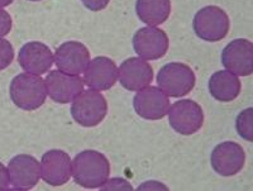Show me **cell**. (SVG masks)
<instances>
[{"label": "cell", "instance_id": "e0dca14e", "mask_svg": "<svg viewBox=\"0 0 253 191\" xmlns=\"http://www.w3.org/2000/svg\"><path fill=\"white\" fill-rule=\"evenodd\" d=\"M84 73V82L90 89L99 91L112 89L118 78V67L113 60L105 56L91 60Z\"/></svg>", "mask_w": 253, "mask_h": 191}, {"label": "cell", "instance_id": "603a6c76", "mask_svg": "<svg viewBox=\"0 0 253 191\" xmlns=\"http://www.w3.org/2000/svg\"><path fill=\"white\" fill-rule=\"evenodd\" d=\"M12 27L13 21L10 14L0 8V37H4V36L8 35L12 31Z\"/></svg>", "mask_w": 253, "mask_h": 191}, {"label": "cell", "instance_id": "484cf974", "mask_svg": "<svg viewBox=\"0 0 253 191\" xmlns=\"http://www.w3.org/2000/svg\"><path fill=\"white\" fill-rule=\"evenodd\" d=\"M150 189H164V190H167V188L165 185H162V184L157 183V181H147V183H144L143 185H141L138 188V190H150Z\"/></svg>", "mask_w": 253, "mask_h": 191}, {"label": "cell", "instance_id": "ffe728a7", "mask_svg": "<svg viewBox=\"0 0 253 191\" xmlns=\"http://www.w3.org/2000/svg\"><path fill=\"white\" fill-rule=\"evenodd\" d=\"M236 129L239 137L248 142L253 141V109L247 108L242 110L236 120Z\"/></svg>", "mask_w": 253, "mask_h": 191}, {"label": "cell", "instance_id": "cb8c5ba5", "mask_svg": "<svg viewBox=\"0 0 253 191\" xmlns=\"http://www.w3.org/2000/svg\"><path fill=\"white\" fill-rule=\"evenodd\" d=\"M110 0H81L85 8H87L91 12H101L109 4Z\"/></svg>", "mask_w": 253, "mask_h": 191}, {"label": "cell", "instance_id": "d6986e66", "mask_svg": "<svg viewBox=\"0 0 253 191\" xmlns=\"http://www.w3.org/2000/svg\"><path fill=\"white\" fill-rule=\"evenodd\" d=\"M135 12L143 23L150 27L160 26L171 14V0H137Z\"/></svg>", "mask_w": 253, "mask_h": 191}, {"label": "cell", "instance_id": "4fadbf2b", "mask_svg": "<svg viewBox=\"0 0 253 191\" xmlns=\"http://www.w3.org/2000/svg\"><path fill=\"white\" fill-rule=\"evenodd\" d=\"M221 64L234 75L250 76L253 73L252 42L243 38L230 42L221 52Z\"/></svg>", "mask_w": 253, "mask_h": 191}, {"label": "cell", "instance_id": "9a60e30c", "mask_svg": "<svg viewBox=\"0 0 253 191\" xmlns=\"http://www.w3.org/2000/svg\"><path fill=\"white\" fill-rule=\"evenodd\" d=\"M118 76L122 87L129 91H139L152 82L153 69L143 58L130 57L121 64Z\"/></svg>", "mask_w": 253, "mask_h": 191}, {"label": "cell", "instance_id": "5b68a950", "mask_svg": "<svg viewBox=\"0 0 253 191\" xmlns=\"http://www.w3.org/2000/svg\"><path fill=\"white\" fill-rule=\"evenodd\" d=\"M196 77L193 69L182 62H171L160 69L157 85L166 95L181 98L193 91Z\"/></svg>", "mask_w": 253, "mask_h": 191}, {"label": "cell", "instance_id": "8992f818", "mask_svg": "<svg viewBox=\"0 0 253 191\" xmlns=\"http://www.w3.org/2000/svg\"><path fill=\"white\" fill-rule=\"evenodd\" d=\"M167 115L172 129L182 136L196 133L204 123L202 107L190 99H182L173 103L167 112Z\"/></svg>", "mask_w": 253, "mask_h": 191}, {"label": "cell", "instance_id": "ac0fdd59", "mask_svg": "<svg viewBox=\"0 0 253 191\" xmlns=\"http://www.w3.org/2000/svg\"><path fill=\"white\" fill-rule=\"evenodd\" d=\"M241 87V81L237 75L225 70L214 73L208 82L210 95L221 103L233 102L234 99L238 98Z\"/></svg>", "mask_w": 253, "mask_h": 191}, {"label": "cell", "instance_id": "9c48e42d", "mask_svg": "<svg viewBox=\"0 0 253 191\" xmlns=\"http://www.w3.org/2000/svg\"><path fill=\"white\" fill-rule=\"evenodd\" d=\"M47 94L58 104L71 103L84 91V80L78 75H70L60 70H52L46 76Z\"/></svg>", "mask_w": 253, "mask_h": 191}, {"label": "cell", "instance_id": "83f0119b", "mask_svg": "<svg viewBox=\"0 0 253 191\" xmlns=\"http://www.w3.org/2000/svg\"><path fill=\"white\" fill-rule=\"evenodd\" d=\"M28 1H41V0H28Z\"/></svg>", "mask_w": 253, "mask_h": 191}, {"label": "cell", "instance_id": "4316f807", "mask_svg": "<svg viewBox=\"0 0 253 191\" xmlns=\"http://www.w3.org/2000/svg\"><path fill=\"white\" fill-rule=\"evenodd\" d=\"M14 0H0V8H5V6L10 5Z\"/></svg>", "mask_w": 253, "mask_h": 191}, {"label": "cell", "instance_id": "5bb4252c", "mask_svg": "<svg viewBox=\"0 0 253 191\" xmlns=\"http://www.w3.org/2000/svg\"><path fill=\"white\" fill-rule=\"evenodd\" d=\"M90 62V52L86 46L76 41L65 42L55 52V64L62 73L80 75Z\"/></svg>", "mask_w": 253, "mask_h": 191}, {"label": "cell", "instance_id": "7c38bea8", "mask_svg": "<svg viewBox=\"0 0 253 191\" xmlns=\"http://www.w3.org/2000/svg\"><path fill=\"white\" fill-rule=\"evenodd\" d=\"M41 177L51 186H62L72 174L69 154L62 150H49L41 159Z\"/></svg>", "mask_w": 253, "mask_h": 191}, {"label": "cell", "instance_id": "d4e9b609", "mask_svg": "<svg viewBox=\"0 0 253 191\" xmlns=\"http://www.w3.org/2000/svg\"><path fill=\"white\" fill-rule=\"evenodd\" d=\"M9 176L8 170L3 163H0V190H8L9 189Z\"/></svg>", "mask_w": 253, "mask_h": 191}, {"label": "cell", "instance_id": "3957f363", "mask_svg": "<svg viewBox=\"0 0 253 191\" xmlns=\"http://www.w3.org/2000/svg\"><path fill=\"white\" fill-rule=\"evenodd\" d=\"M71 115L81 127H96L103 122L108 113L107 99L94 90L81 91L71 104Z\"/></svg>", "mask_w": 253, "mask_h": 191}, {"label": "cell", "instance_id": "44dd1931", "mask_svg": "<svg viewBox=\"0 0 253 191\" xmlns=\"http://www.w3.org/2000/svg\"><path fill=\"white\" fill-rule=\"evenodd\" d=\"M14 60V48L12 43L0 37V71L9 66Z\"/></svg>", "mask_w": 253, "mask_h": 191}, {"label": "cell", "instance_id": "ba28073f", "mask_svg": "<svg viewBox=\"0 0 253 191\" xmlns=\"http://www.w3.org/2000/svg\"><path fill=\"white\" fill-rule=\"evenodd\" d=\"M135 113L147 120H160L170 109L169 96L160 87L147 86L139 90L133 99Z\"/></svg>", "mask_w": 253, "mask_h": 191}, {"label": "cell", "instance_id": "2e32d148", "mask_svg": "<svg viewBox=\"0 0 253 191\" xmlns=\"http://www.w3.org/2000/svg\"><path fill=\"white\" fill-rule=\"evenodd\" d=\"M20 67L29 74L43 75L51 70L55 58L48 46L41 42H28L24 44L18 55Z\"/></svg>", "mask_w": 253, "mask_h": 191}, {"label": "cell", "instance_id": "7402d4cb", "mask_svg": "<svg viewBox=\"0 0 253 191\" xmlns=\"http://www.w3.org/2000/svg\"><path fill=\"white\" fill-rule=\"evenodd\" d=\"M100 190L108 191V190H117V191H122V190H133L132 185H130L126 180L124 179H119V177H114V179L109 180V181H105L103 186H100Z\"/></svg>", "mask_w": 253, "mask_h": 191}, {"label": "cell", "instance_id": "7a4b0ae2", "mask_svg": "<svg viewBox=\"0 0 253 191\" xmlns=\"http://www.w3.org/2000/svg\"><path fill=\"white\" fill-rule=\"evenodd\" d=\"M9 94L12 102L20 109H38L46 102V82L35 74L22 73L12 80Z\"/></svg>", "mask_w": 253, "mask_h": 191}, {"label": "cell", "instance_id": "30bf717a", "mask_svg": "<svg viewBox=\"0 0 253 191\" xmlns=\"http://www.w3.org/2000/svg\"><path fill=\"white\" fill-rule=\"evenodd\" d=\"M133 48L141 58L158 60L166 55L169 49V37L162 29L143 27L133 36Z\"/></svg>", "mask_w": 253, "mask_h": 191}, {"label": "cell", "instance_id": "8fae6325", "mask_svg": "<svg viewBox=\"0 0 253 191\" xmlns=\"http://www.w3.org/2000/svg\"><path fill=\"white\" fill-rule=\"evenodd\" d=\"M6 170L9 183L15 190H29L40 181L41 165L35 157L29 154H18L13 157Z\"/></svg>", "mask_w": 253, "mask_h": 191}, {"label": "cell", "instance_id": "6da1fadb", "mask_svg": "<svg viewBox=\"0 0 253 191\" xmlns=\"http://www.w3.org/2000/svg\"><path fill=\"white\" fill-rule=\"evenodd\" d=\"M109 174V161L99 151H81L72 162V177L78 185L85 189H98L103 186Z\"/></svg>", "mask_w": 253, "mask_h": 191}, {"label": "cell", "instance_id": "277c9868", "mask_svg": "<svg viewBox=\"0 0 253 191\" xmlns=\"http://www.w3.org/2000/svg\"><path fill=\"white\" fill-rule=\"evenodd\" d=\"M230 22L227 13L215 5L202 8L196 12L193 21L195 35L205 42H219L227 37Z\"/></svg>", "mask_w": 253, "mask_h": 191}, {"label": "cell", "instance_id": "52a82bcc", "mask_svg": "<svg viewBox=\"0 0 253 191\" xmlns=\"http://www.w3.org/2000/svg\"><path fill=\"white\" fill-rule=\"evenodd\" d=\"M246 152L241 145L232 141L219 143L210 154V163L220 176H234L243 168Z\"/></svg>", "mask_w": 253, "mask_h": 191}]
</instances>
